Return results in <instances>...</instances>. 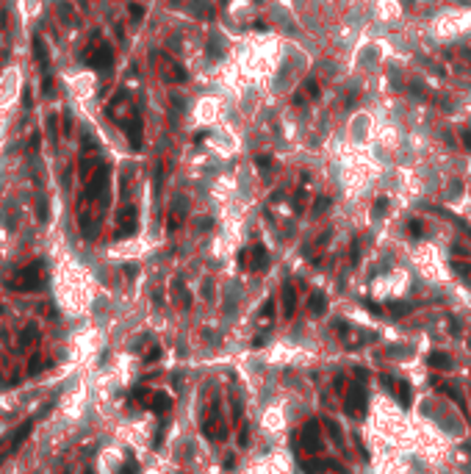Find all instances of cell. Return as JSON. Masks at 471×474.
<instances>
[{
  "label": "cell",
  "instance_id": "obj_7",
  "mask_svg": "<svg viewBox=\"0 0 471 474\" xmlns=\"http://www.w3.org/2000/svg\"><path fill=\"white\" fill-rule=\"evenodd\" d=\"M136 228H139V216H136V208H133V205H128V208L119 211V219H117V239L131 236V233H136Z\"/></svg>",
  "mask_w": 471,
  "mask_h": 474
},
{
  "label": "cell",
  "instance_id": "obj_18",
  "mask_svg": "<svg viewBox=\"0 0 471 474\" xmlns=\"http://www.w3.org/2000/svg\"><path fill=\"white\" fill-rule=\"evenodd\" d=\"M327 430H330V438H333V441H336V444H344V438H341V430H338V424L336 422H333V419H327Z\"/></svg>",
  "mask_w": 471,
  "mask_h": 474
},
{
  "label": "cell",
  "instance_id": "obj_28",
  "mask_svg": "<svg viewBox=\"0 0 471 474\" xmlns=\"http://www.w3.org/2000/svg\"><path fill=\"white\" fill-rule=\"evenodd\" d=\"M23 103H25V106H31V103H33V100H31V89H25V94H23Z\"/></svg>",
  "mask_w": 471,
  "mask_h": 474
},
{
  "label": "cell",
  "instance_id": "obj_13",
  "mask_svg": "<svg viewBox=\"0 0 471 474\" xmlns=\"http://www.w3.org/2000/svg\"><path fill=\"white\" fill-rule=\"evenodd\" d=\"M163 75H167L169 81H175V84H180L183 78H186V72L180 70V64H177V61H172V58H163Z\"/></svg>",
  "mask_w": 471,
  "mask_h": 474
},
{
  "label": "cell",
  "instance_id": "obj_4",
  "mask_svg": "<svg viewBox=\"0 0 471 474\" xmlns=\"http://www.w3.org/2000/svg\"><path fill=\"white\" fill-rule=\"evenodd\" d=\"M31 430H33V419H28V422H23L19 427L11 432V436H6L3 441H0V463H3L9 455H14V452L19 449V446L25 444V438L31 436Z\"/></svg>",
  "mask_w": 471,
  "mask_h": 474
},
{
  "label": "cell",
  "instance_id": "obj_3",
  "mask_svg": "<svg viewBox=\"0 0 471 474\" xmlns=\"http://www.w3.org/2000/svg\"><path fill=\"white\" fill-rule=\"evenodd\" d=\"M86 64H89V67H94L97 72H111V64H114V50H111V45L100 42V36H97V33H94V45H92V50L86 53Z\"/></svg>",
  "mask_w": 471,
  "mask_h": 474
},
{
  "label": "cell",
  "instance_id": "obj_6",
  "mask_svg": "<svg viewBox=\"0 0 471 474\" xmlns=\"http://www.w3.org/2000/svg\"><path fill=\"white\" fill-rule=\"evenodd\" d=\"M344 410L350 416H360L366 410V388L363 386H350V391H346V400H344Z\"/></svg>",
  "mask_w": 471,
  "mask_h": 474
},
{
  "label": "cell",
  "instance_id": "obj_12",
  "mask_svg": "<svg viewBox=\"0 0 471 474\" xmlns=\"http://www.w3.org/2000/svg\"><path fill=\"white\" fill-rule=\"evenodd\" d=\"M294 308H297V294H294V286H291V283H285V286H283V313L291 319Z\"/></svg>",
  "mask_w": 471,
  "mask_h": 474
},
{
  "label": "cell",
  "instance_id": "obj_14",
  "mask_svg": "<svg viewBox=\"0 0 471 474\" xmlns=\"http://www.w3.org/2000/svg\"><path fill=\"white\" fill-rule=\"evenodd\" d=\"M385 383H391V386H394V394L399 397L402 405H411V391H407V383H402V380H385Z\"/></svg>",
  "mask_w": 471,
  "mask_h": 474
},
{
  "label": "cell",
  "instance_id": "obj_26",
  "mask_svg": "<svg viewBox=\"0 0 471 474\" xmlns=\"http://www.w3.org/2000/svg\"><path fill=\"white\" fill-rule=\"evenodd\" d=\"M47 128H50L53 133H56V128H58V120H56V116H50V120H47Z\"/></svg>",
  "mask_w": 471,
  "mask_h": 474
},
{
  "label": "cell",
  "instance_id": "obj_21",
  "mask_svg": "<svg viewBox=\"0 0 471 474\" xmlns=\"http://www.w3.org/2000/svg\"><path fill=\"white\" fill-rule=\"evenodd\" d=\"M131 17L133 19H141V17H145V9H141V6H136V3H131Z\"/></svg>",
  "mask_w": 471,
  "mask_h": 474
},
{
  "label": "cell",
  "instance_id": "obj_2",
  "mask_svg": "<svg viewBox=\"0 0 471 474\" xmlns=\"http://www.w3.org/2000/svg\"><path fill=\"white\" fill-rule=\"evenodd\" d=\"M202 432H206L211 441H224V438H228V424H224V419H222L219 400H214L208 405V413L202 419Z\"/></svg>",
  "mask_w": 471,
  "mask_h": 474
},
{
  "label": "cell",
  "instance_id": "obj_25",
  "mask_svg": "<svg viewBox=\"0 0 471 474\" xmlns=\"http://www.w3.org/2000/svg\"><path fill=\"white\" fill-rule=\"evenodd\" d=\"M266 316H272V302H266V305L261 308V319H266Z\"/></svg>",
  "mask_w": 471,
  "mask_h": 474
},
{
  "label": "cell",
  "instance_id": "obj_11",
  "mask_svg": "<svg viewBox=\"0 0 471 474\" xmlns=\"http://www.w3.org/2000/svg\"><path fill=\"white\" fill-rule=\"evenodd\" d=\"M33 58L39 61V67H42V70H47V67H50V56H47V45H45V39H33Z\"/></svg>",
  "mask_w": 471,
  "mask_h": 474
},
{
  "label": "cell",
  "instance_id": "obj_10",
  "mask_svg": "<svg viewBox=\"0 0 471 474\" xmlns=\"http://www.w3.org/2000/svg\"><path fill=\"white\" fill-rule=\"evenodd\" d=\"M147 405L155 410V413H167V410L172 408V400H169V394H163V391H155V394L150 397Z\"/></svg>",
  "mask_w": 471,
  "mask_h": 474
},
{
  "label": "cell",
  "instance_id": "obj_15",
  "mask_svg": "<svg viewBox=\"0 0 471 474\" xmlns=\"http://www.w3.org/2000/svg\"><path fill=\"white\" fill-rule=\"evenodd\" d=\"M308 308H311V313H316V316H322L327 311V300H324V294H311V302H308Z\"/></svg>",
  "mask_w": 471,
  "mask_h": 474
},
{
  "label": "cell",
  "instance_id": "obj_20",
  "mask_svg": "<svg viewBox=\"0 0 471 474\" xmlns=\"http://www.w3.org/2000/svg\"><path fill=\"white\" fill-rule=\"evenodd\" d=\"M39 369H42V358H39V355H33V358H31V366H28V374H36Z\"/></svg>",
  "mask_w": 471,
  "mask_h": 474
},
{
  "label": "cell",
  "instance_id": "obj_27",
  "mask_svg": "<svg viewBox=\"0 0 471 474\" xmlns=\"http://www.w3.org/2000/svg\"><path fill=\"white\" fill-rule=\"evenodd\" d=\"M411 233H413V236H421V228H419V222H411Z\"/></svg>",
  "mask_w": 471,
  "mask_h": 474
},
{
  "label": "cell",
  "instance_id": "obj_9",
  "mask_svg": "<svg viewBox=\"0 0 471 474\" xmlns=\"http://www.w3.org/2000/svg\"><path fill=\"white\" fill-rule=\"evenodd\" d=\"M122 128H125L128 139H131V147L139 150V147H141V120L133 114V116H131V122H122Z\"/></svg>",
  "mask_w": 471,
  "mask_h": 474
},
{
  "label": "cell",
  "instance_id": "obj_16",
  "mask_svg": "<svg viewBox=\"0 0 471 474\" xmlns=\"http://www.w3.org/2000/svg\"><path fill=\"white\" fill-rule=\"evenodd\" d=\"M39 339V333H36V325H28V327H25V330H23V335H19V347H23V349H28L31 344H33V341H36Z\"/></svg>",
  "mask_w": 471,
  "mask_h": 474
},
{
  "label": "cell",
  "instance_id": "obj_23",
  "mask_svg": "<svg viewBox=\"0 0 471 474\" xmlns=\"http://www.w3.org/2000/svg\"><path fill=\"white\" fill-rule=\"evenodd\" d=\"M247 441H250V427L244 424V427H241V436H238V444H241V446H247Z\"/></svg>",
  "mask_w": 471,
  "mask_h": 474
},
{
  "label": "cell",
  "instance_id": "obj_8",
  "mask_svg": "<svg viewBox=\"0 0 471 474\" xmlns=\"http://www.w3.org/2000/svg\"><path fill=\"white\" fill-rule=\"evenodd\" d=\"M238 261H241V266L258 272V269H263V266H266V250L261 244H255L250 252H241V258H238Z\"/></svg>",
  "mask_w": 471,
  "mask_h": 474
},
{
  "label": "cell",
  "instance_id": "obj_22",
  "mask_svg": "<svg viewBox=\"0 0 471 474\" xmlns=\"http://www.w3.org/2000/svg\"><path fill=\"white\" fill-rule=\"evenodd\" d=\"M158 355H161V349H158V347H153V349H150V352L145 355V361H147V363H153V361H158Z\"/></svg>",
  "mask_w": 471,
  "mask_h": 474
},
{
  "label": "cell",
  "instance_id": "obj_19",
  "mask_svg": "<svg viewBox=\"0 0 471 474\" xmlns=\"http://www.w3.org/2000/svg\"><path fill=\"white\" fill-rule=\"evenodd\" d=\"M119 474H139V463H136L133 458H128L125 460V466H122V471Z\"/></svg>",
  "mask_w": 471,
  "mask_h": 474
},
{
  "label": "cell",
  "instance_id": "obj_24",
  "mask_svg": "<svg viewBox=\"0 0 471 474\" xmlns=\"http://www.w3.org/2000/svg\"><path fill=\"white\" fill-rule=\"evenodd\" d=\"M45 94H47V97H53V78H50V75L45 78Z\"/></svg>",
  "mask_w": 471,
  "mask_h": 474
},
{
  "label": "cell",
  "instance_id": "obj_17",
  "mask_svg": "<svg viewBox=\"0 0 471 474\" xmlns=\"http://www.w3.org/2000/svg\"><path fill=\"white\" fill-rule=\"evenodd\" d=\"M449 363H452V358H449L446 352H433V355H429V366H435V369H449Z\"/></svg>",
  "mask_w": 471,
  "mask_h": 474
},
{
  "label": "cell",
  "instance_id": "obj_1",
  "mask_svg": "<svg viewBox=\"0 0 471 474\" xmlns=\"http://www.w3.org/2000/svg\"><path fill=\"white\" fill-rule=\"evenodd\" d=\"M6 286L11 291H36V288H42L45 286V264L42 261H33L25 269H19Z\"/></svg>",
  "mask_w": 471,
  "mask_h": 474
},
{
  "label": "cell",
  "instance_id": "obj_5",
  "mask_svg": "<svg viewBox=\"0 0 471 474\" xmlns=\"http://www.w3.org/2000/svg\"><path fill=\"white\" fill-rule=\"evenodd\" d=\"M302 449L308 452V455H313V452H322V432H319V422L316 419H311V422H305L302 427Z\"/></svg>",
  "mask_w": 471,
  "mask_h": 474
}]
</instances>
